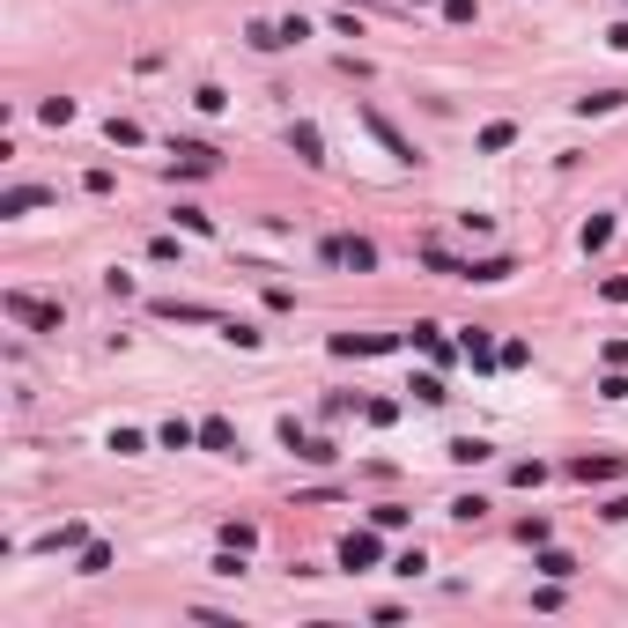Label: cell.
Instances as JSON below:
<instances>
[{"label": "cell", "mask_w": 628, "mask_h": 628, "mask_svg": "<svg viewBox=\"0 0 628 628\" xmlns=\"http://www.w3.org/2000/svg\"><path fill=\"white\" fill-rule=\"evenodd\" d=\"M8 318H23V325H45V333H52V325H59V310H52V303H30V296H8Z\"/></svg>", "instance_id": "obj_1"}, {"label": "cell", "mask_w": 628, "mask_h": 628, "mask_svg": "<svg viewBox=\"0 0 628 628\" xmlns=\"http://www.w3.org/2000/svg\"><path fill=\"white\" fill-rule=\"evenodd\" d=\"M341 562H348V570H370V562H377V540L370 532H348L341 540Z\"/></svg>", "instance_id": "obj_2"}, {"label": "cell", "mask_w": 628, "mask_h": 628, "mask_svg": "<svg viewBox=\"0 0 628 628\" xmlns=\"http://www.w3.org/2000/svg\"><path fill=\"white\" fill-rule=\"evenodd\" d=\"M178 163H185L193 178H207V171H215V149H200V141H185V149H178Z\"/></svg>", "instance_id": "obj_3"}, {"label": "cell", "mask_w": 628, "mask_h": 628, "mask_svg": "<svg viewBox=\"0 0 628 628\" xmlns=\"http://www.w3.org/2000/svg\"><path fill=\"white\" fill-rule=\"evenodd\" d=\"M193 436H200L193 422H163V451H185V444H193Z\"/></svg>", "instance_id": "obj_4"}, {"label": "cell", "mask_w": 628, "mask_h": 628, "mask_svg": "<svg viewBox=\"0 0 628 628\" xmlns=\"http://www.w3.org/2000/svg\"><path fill=\"white\" fill-rule=\"evenodd\" d=\"M621 466H614V458H577V480H614Z\"/></svg>", "instance_id": "obj_5"}, {"label": "cell", "mask_w": 628, "mask_h": 628, "mask_svg": "<svg viewBox=\"0 0 628 628\" xmlns=\"http://www.w3.org/2000/svg\"><path fill=\"white\" fill-rule=\"evenodd\" d=\"M466 363H480V370H488V363H495V355H488V333H480V325L466 333Z\"/></svg>", "instance_id": "obj_6"}, {"label": "cell", "mask_w": 628, "mask_h": 628, "mask_svg": "<svg viewBox=\"0 0 628 628\" xmlns=\"http://www.w3.org/2000/svg\"><path fill=\"white\" fill-rule=\"evenodd\" d=\"M451 458H458V466H480V458H488V444H473V436H458V444H451Z\"/></svg>", "instance_id": "obj_7"}, {"label": "cell", "mask_w": 628, "mask_h": 628, "mask_svg": "<svg viewBox=\"0 0 628 628\" xmlns=\"http://www.w3.org/2000/svg\"><path fill=\"white\" fill-rule=\"evenodd\" d=\"M540 577H577V562H570V555H555V548H548V555H540Z\"/></svg>", "instance_id": "obj_8"}, {"label": "cell", "mask_w": 628, "mask_h": 628, "mask_svg": "<svg viewBox=\"0 0 628 628\" xmlns=\"http://www.w3.org/2000/svg\"><path fill=\"white\" fill-rule=\"evenodd\" d=\"M200 444H207V451H229L237 436H229V422H207V429H200Z\"/></svg>", "instance_id": "obj_9"}, {"label": "cell", "mask_w": 628, "mask_h": 628, "mask_svg": "<svg viewBox=\"0 0 628 628\" xmlns=\"http://www.w3.org/2000/svg\"><path fill=\"white\" fill-rule=\"evenodd\" d=\"M606 45H614V52H628V23H614V30H606Z\"/></svg>", "instance_id": "obj_10"}]
</instances>
